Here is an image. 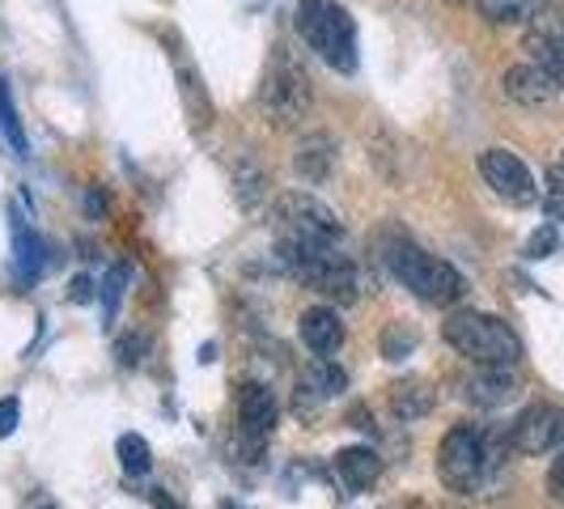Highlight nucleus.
Masks as SVG:
<instances>
[{
  "label": "nucleus",
  "mask_w": 564,
  "mask_h": 509,
  "mask_svg": "<svg viewBox=\"0 0 564 509\" xmlns=\"http://www.w3.org/2000/svg\"><path fill=\"white\" fill-rule=\"evenodd\" d=\"M382 263L391 268V277L403 289H412L421 297L424 306H458L467 297L463 272L446 259L421 251L412 238H387L382 242Z\"/></svg>",
  "instance_id": "nucleus-1"
},
{
  "label": "nucleus",
  "mask_w": 564,
  "mask_h": 509,
  "mask_svg": "<svg viewBox=\"0 0 564 509\" xmlns=\"http://www.w3.org/2000/svg\"><path fill=\"white\" fill-rule=\"evenodd\" d=\"M497 467H501V454H497L492 433H484L480 424L471 421H458L454 429H446V437L437 446V480L451 492L476 497Z\"/></svg>",
  "instance_id": "nucleus-2"
},
{
  "label": "nucleus",
  "mask_w": 564,
  "mask_h": 509,
  "mask_svg": "<svg viewBox=\"0 0 564 509\" xmlns=\"http://www.w3.org/2000/svg\"><path fill=\"white\" fill-rule=\"evenodd\" d=\"M442 339L451 344L458 357H467L471 366H501V369L522 366V339L497 314L454 311L442 323Z\"/></svg>",
  "instance_id": "nucleus-3"
},
{
  "label": "nucleus",
  "mask_w": 564,
  "mask_h": 509,
  "mask_svg": "<svg viewBox=\"0 0 564 509\" xmlns=\"http://www.w3.org/2000/svg\"><path fill=\"white\" fill-rule=\"evenodd\" d=\"M293 26L327 68L357 73V22L339 0H297Z\"/></svg>",
  "instance_id": "nucleus-4"
},
{
  "label": "nucleus",
  "mask_w": 564,
  "mask_h": 509,
  "mask_svg": "<svg viewBox=\"0 0 564 509\" xmlns=\"http://www.w3.org/2000/svg\"><path fill=\"white\" fill-rule=\"evenodd\" d=\"M276 254L289 277L314 289L318 297H332L339 306L361 297V272L339 247H276Z\"/></svg>",
  "instance_id": "nucleus-5"
},
{
  "label": "nucleus",
  "mask_w": 564,
  "mask_h": 509,
  "mask_svg": "<svg viewBox=\"0 0 564 509\" xmlns=\"http://www.w3.org/2000/svg\"><path fill=\"white\" fill-rule=\"evenodd\" d=\"M314 89L306 68L297 64V56L289 47L272 52V64L263 73V89H259V107L272 119V128H297L311 115Z\"/></svg>",
  "instance_id": "nucleus-6"
},
{
  "label": "nucleus",
  "mask_w": 564,
  "mask_h": 509,
  "mask_svg": "<svg viewBox=\"0 0 564 509\" xmlns=\"http://www.w3.org/2000/svg\"><path fill=\"white\" fill-rule=\"evenodd\" d=\"M272 229H276V247H339L344 242L339 217L306 192H289L276 199Z\"/></svg>",
  "instance_id": "nucleus-7"
},
{
  "label": "nucleus",
  "mask_w": 564,
  "mask_h": 509,
  "mask_svg": "<svg viewBox=\"0 0 564 509\" xmlns=\"http://www.w3.org/2000/svg\"><path fill=\"white\" fill-rule=\"evenodd\" d=\"M480 174H484V183L492 187V196H501L506 204H513V208H531L539 199L535 174H531V166H527L513 149H484Z\"/></svg>",
  "instance_id": "nucleus-8"
},
{
  "label": "nucleus",
  "mask_w": 564,
  "mask_h": 509,
  "mask_svg": "<svg viewBox=\"0 0 564 509\" xmlns=\"http://www.w3.org/2000/svg\"><path fill=\"white\" fill-rule=\"evenodd\" d=\"M564 446V408L556 403H531L518 412V421L509 424V451L518 454H552Z\"/></svg>",
  "instance_id": "nucleus-9"
},
{
  "label": "nucleus",
  "mask_w": 564,
  "mask_h": 509,
  "mask_svg": "<svg viewBox=\"0 0 564 509\" xmlns=\"http://www.w3.org/2000/svg\"><path fill=\"white\" fill-rule=\"evenodd\" d=\"M276 421H281L276 396H272L263 382H242V387H238V437H242V446L263 451L268 437H272V429H276Z\"/></svg>",
  "instance_id": "nucleus-10"
},
{
  "label": "nucleus",
  "mask_w": 564,
  "mask_h": 509,
  "mask_svg": "<svg viewBox=\"0 0 564 509\" xmlns=\"http://www.w3.org/2000/svg\"><path fill=\"white\" fill-rule=\"evenodd\" d=\"M501 94H506L509 102H518V107H547V102H556L564 94V77H556L552 68H543L535 59H527V64H513L506 68V77H501Z\"/></svg>",
  "instance_id": "nucleus-11"
},
{
  "label": "nucleus",
  "mask_w": 564,
  "mask_h": 509,
  "mask_svg": "<svg viewBox=\"0 0 564 509\" xmlns=\"http://www.w3.org/2000/svg\"><path fill=\"white\" fill-rule=\"evenodd\" d=\"M463 387V399L471 408H506L509 399L518 396V369H501V366H471V373L458 382Z\"/></svg>",
  "instance_id": "nucleus-12"
},
{
  "label": "nucleus",
  "mask_w": 564,
  "mask_h": 509,
  "mask_svg": "<svg viewBox=\"0 0 564 509\" xmlns=\"http://www.w3.org/2000/svg\"><path fill=\"white\" fill-rule=\"evenodd\" d=\"M339 162V141L332 132H306L293 149V170L302 183H327Z\"/></svg>",
  "instance_id": "nucleus-13"
},
{
  "label": "nucleus",
  "mask_w": 564,
  "mask_h": 509,
  "mask_svg": "<svg viewBox=\"0 0 564 509\" xmlns=\"http://www.w3.org/2000/svg\"><path fill=\"white\" fill-rule=\"evenodd\" d=\"M297 336L314 357H336L344 348V318L336 306H311L297 318Z\"/></svg>",
  "instance_id": "nucleus-14"
},
{
  "label": "nucleus",
  "mask_w": 564,
  "mask_h": 509,
  "mask_svg": "<svg viewBox=\"0 0 564 509\" xmlns=\"http://www.w3.org/2000/svg\"><path fill=\"white\" fill-rule=\"evenodd\" d=\"M348 391V373L332 361V357H314L311 366L302 369L297 378V408H318V403H332L336 396Z\"/></svg>",
  "instance_id": "nucleus-15"
},
{
  "label": "nucleus",
  "mask_w": 564,
  "mask_h": 509,
  "mask_svg": "<svg viewBox=\"0 0 564 509\" xmlns=\"http://www.w3.org/2000/svg\"><path fill=\"white\" fill-rule=\"evenodd\" d=\"M387 403H391V416L403 424H416L433 412L437 403V391L424 382V378H399L395 387L387 391Z\"/></svg>",
  "instance_id": "nucleus-16"
},
{
  "label": "nucleus",
  "mask_w": 564,
  "mask_h": 509,
  "mask_svg": "<svg viewBox=\"0 0 564 509\" xmlns=\"http://www.w3.org/2000/svg\"><path fill=\"white\" fill-rule=\"evenodd\" d=\"M332 467H336V480L348 488V492H366L369 484L382 476V458L369 451V446H348V451H339L332 458Z\"/></svg>",
  "instance_id": "nucleus-17"
},
{
  "label": "nucleus",
  "mask_w": 564,
  "mask_h": 509,
  "mask_svg": "<svg viewBox=\"0 0 564 509\" xmlns=\"http://www.w3.org/2000/svg\"><path fill=\"white\" fill-rule=\"evenodd\" d=\"M476 9L488 26H527L547 9V0H480Z\"/></svg>",
  "instance_id": "nucleus-18"
},
{
  "label": "nucleus",
  "mask_w": 564,
  "mask_h": 509,
  "mask_svg": "<svg viewBox=\"0 0 564 509\" xmlns=\"http://www.w3.org/2000/svg\"><path fill=\"white\" fill-rule=\"evenodd\" d=\"M115 454H119V467L128 472V476H149V467H153V451H149V442H144L141 433H123L119 442H115Z\"/></svg>",
  "instance_id": "nucleus-19"
},
{
  "label": "nucleus",
  "mask_w": 564,
  "mask_h": 509,
  "mask_svg": "<svg viewBox=\"0 0 564 509\" xmlns=\"http://www.w3.org/2000/svg\"><path fill=\"white\" fill-rule=\"evenodd\" d=\"M263 187H268V174L254 166V162H242V166L234 170V192L242 199V208H254L259 196H263Z\"/></svg>",
  "instance_id": "nucleus-20"
},
{
  "label": "nucleus",
  "mask_w": 564,
  "mask_h": 509,
  "mask_svg": "<svg viewBox=\"0 0 564 509\" xmlns=\"http://www.w3.org/2000/svg\"><path fill=\"white\" fill-rule=\"evenodd\" d=\"M123 284H128V263H115L102 281V318L111 323L115 311H119V297H123Z\"/></svg>",
  "instance_id": "nucleus-21"
},
{
  "label": "nucleus",
  "mask_w": 564,
  "mask_h": 509,
  "mask_svg": "<svg viewBox=\"0 0 564 509\" xmlns=\"http://www.w3.org/2000/svg\"><path fill=\"white\" fill-rule=\"evenodd\" d=\"M0 123H4V137L13 141V149L26 153V137H22V123H18V111H13V98H9L4 82H0Z\"/></svg>",
  "instance_id": "nucleus-22"
},
{
  "label": "nucleus",
  "mask_w": 564,
  "mask_h": 509,
  "mask_svg": "<svg viewBox=\"0 0 564 509\" xmlns=\"http://www.w3.org/2000/svg\"><path fill=\"white\" fill-rule=\"evenodd\" d=\"M412 348H416V336H412V332L403 336V323H391L387 336H382V357H387V361H403Z\"/></svg>",
  "instance_id": "nucleus-23"
},
{
  "label": "nucleus",
  "mask_w": 564,
  "mask_h": 509,
  "mask_svg": "<svg viewBox=\"0 0 564 509\" xmlns=\"http://www.w3.org/2000/svg\"><path fill=\"white\" fill-rule=\"evenodd\" d=\"M556 247H561V234H556V226L547 221V226H539L535 234H531V242H527V259H547Z\"/></svg>",
  "instance_id": "nucleus-24"
},
{
  "label": "nucleus",
  "mask_w": 564,
  "mask_h": 509,
  "mask_svg": "<svg viewBox=\"0 0 564 509\" xmlns=\"http://www.w3.org/2000/svg\"><path fill=\"white\" fill-rule=\"evenodd\" d=\"M22 421V408H18V399H0V437H9L13 429Z\"/></svg>",
  "instance_id": "nucleus-25"
},
{
  "label": "nucleus",
  "mask_w": 564,
  "mask_h": 509,
  "mask_svg": "<svg viewBox=\"0 0 564 509\" xmlns=\"http://www.w3.org/2000/svg\"><path fill=\"white\" fill-rule=\"evenodd\" d=\"M547 497L552 501H564V446L556 454V463H552V472H547Z\"/></svg>",
  "instance_id": "nucleus-26"
},
{
  "label": "nucleus",
  "mask_w": 564,
  "mask_h": 509,
  "mask_svg": "<svg viewBox=\"0 0 564 509\" xmlns=\"http://www.w3.org/2000/svg\"><path fill=\"white\" fill-rule=\"evenodd\" d=\"M552 196L564 199V149H561V158L552 162Z\"/></svg>",
  "instance_id": "nucleus-27"
},
{
  "label": "nucleus",
  "mask_w": 564,
  "mask_h": 509,
  "mask_svg": "<svg viewBox=\"0 0 564 509\" xmlns=\"http://www.w3.org/2000/svg\"><path fill=\"white\" fill-rule=\"evenodd\" d=\"M446 4H480V0H446Z\"/></svg>",
  "instance_id": "nucleus-28"
},
{
  "label": "nucleus",
  "mask_w": 564,
  "mask_h": 509,
  "mask_svg": "<svg viewBox=\"0 0 564 509\" xmlns=\"http://www.w3.org/2000/svg\"><path fill=\"white\" fill-rule=\"evenodd\" d=\"M34 509H56V506H52V501H43V506H34Z\"/></svg>",
  "instance_id": "nucleus-29"
}]
</instances>
